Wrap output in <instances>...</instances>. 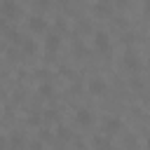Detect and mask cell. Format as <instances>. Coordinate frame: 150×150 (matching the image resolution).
I'll use <instances>...</instances> for the list:
<instances>
[{
  "label": "cell",
  "instance_id": "6da1fadb",
  "mask_svg": "<svg viewBox=\"0 0 150 150\" xmlns=\"http://www.w3.org/2000/svg\"><path fill=\"white\" fill-rule=\"evenodd\" d=\"M19 14H21V7H19L16 0H2V2H0V16H5V19H16Z\"/></svg>",
  "mask_w": 150,
  "mask_h": 150
},
{
  "label": "cell",
  "instance_id": "7a4b0ae2",
  "mask_svg": "<svg viewBox=\"0 0 150 150\" xmlns=\"http://www.w3.org/2000/svg\"><path fill=\"white\" fill-rule=\"evenodd\" d=\"M87 89H89V94H94V96H103V94L108 91V82H105L103 77H91V80L87 82Z\"/></svg>",
  "mask_w": 150,
  "mask_h": 150
},
{
  "label": "cell",
  "instance_id": "3957f363",
  "mask_svg": "<svg viewBox=\"0 0 150 150\" xmlns=\"http://www.w3.org/2000/svg\"><path fill=\"white\" fill-rule=\"evenodd\" d=\"M94 47H96L98 52H108V49H110V38H108L105 30H96V33H94Z\"/></svg>",
  "mask_w": 150,
  "mask_h": 150
},
{
  "label": "cell",
  "instance_id": "277c9868",
  "mask_svg": "<svg viewBox=\"0 0 150 150\" xmlns=\"http://www.w3.org/2000/svg\"><path fill=\"white\" fill-rule=\"evenodd\" d=\"M75 122H77L80 127H89V124L94 122V112L87 110V108H80V110L75 112Z\"/></svg>",
  "mask_w": 150,
  "mask_h": 150
},
{
  "label": "cell",
  "instance_id": "5b68a950",
  "mask_svg": "<svg viewBox=\"0 0 150 150\" xmlns=\"http://www.w3.org/2000/svg\"><path fill=\"white\" fill-rule=\"evenodd\" d=\"M120 129H122V120H120V117H105V120H103V131H105L108 136H110V134H117Z\"/></svg>",
  "mask_w": 150,
  "mask_h": 150
},
{
  "label": "cell",
  "instance_id": "8992f818",
  "mask_svg": "<svg viewBox=\"0 0 150 150\" xmlns=\"http://www.w3.org/2000/svg\"><path fill=\"white\" fill-rule=\"evenodd\" d=\"M28 28H30L33 33H42V30H47V21H45L42 16H38V14H35V16H30V19H28Z\"/></svg>",
  "mask_w": 150,
  "mask_h": 150
},
{
  "label": "cell",
  "instance_id": "52a82bcc",
  "mask_svg": "<svg viewBox=\"0 0 150 150\" xmlns=\"http://www.w3.org/2000/svg\"><path fill=\"white\" fill-rule=\"evenodd\" d=\"M124 68H127V70H134V73L141 68V61H138V56H136L134 52H127V54H124Z\"/></svg>",
  "mask_w": 150,
  "mask_h": 150
},
{
  "label": "cell",
  "instance_id": "ba28073f",
  "mask_svg": "<svg viewBox=\"0 0 150 150\" xmlns=\"http://www.w3.org/2000/svg\"><path fill=\"white\" fill-rule=\"evenodd\" d=\"M59 45H61V38H59V35H49V38L45 40V49H47L49 54H52V52H56V49H59Z\"/></svg>",
  "mask_w": 150,
  "mask_h": 150
},
{
  "label": "cell",
  "instance_id": "9c48e42d",
  "mask_svg": "<svg viewBox=\"0 0 150 150\" xmlns=\"http://www.w3.org/2000/svg\"><path fill=\"white\" fill-rule=\"evenodd\" d=\"M94 148H98V150H110V143H108L105 136H96V138H94Z\"/></svg>",
  "mask_w": 150,
  "mask_h": 150
},
{
  "label": "cell",
  "instance_id": "30bf717a",
  "mask_svg": "<svg viewBox=\"0 0 150 150\" xmlns=\"http://www.w3.org/2000/svg\"><path fill=\"white\" fill-rule=\"evenodd\" d=\"M96 12H101V14L110 12V5H108V0H98V2H96Z\"/></svg>",
  "mask_w": 150,
  "mask_h": 150
},
{
  "label": "cell",
  "instance_id": "8fae6325",
  "mask_svg": "<svg viewBox=\"0 0 150 150\" xmlns=\"http://www.w3.org/2000/svg\"><path fill=\"white\" fill-rule=\"evenodd\" d=\"M23 49H26L28 54H33V52H35V45H33V40H26V42H23Z\"/></svg>",
  "mask_w": 150,
  "mask_h": 150
},
{
  "label": "cell",
  "instance_id": "7c38bea8",
  "mask_svg": "<svg viewBox=\"0 0 150 150\" xmlns=\"http://www.w3.org/2000/svg\"><path fill=\"white\" fill-rule=\"evenodd\" d=\"M40 91H42V96H45V98H49V96H52V87H49V84H42V89H40Z\"/></svg>",
  "mask_w": 150,
  "mask_h": 150
},
{
  "label": "cell",
  "instance_id": "4fadbf2b",
  "mask_svg": "<svg viewBox=\"0 0 150 150\" xmlns=\"http://www.w3.org/2000/svg\"><path fill=\"white\" fill-rule=\"evenodd\" d=\"M40 120H42L40 115H30V117H28V124H33V127H35V124H40Z\"/></svg>",
  "mask_w": 150,
  "mask_h": 150
},
{
  "label": "cell",
  "instance_id": "5bb4252c",
  "mask_svg": "<svg viewBox=\"0 0 150 150\" xmlns=\"http://www.w3.org/2000/svg\"><path fill=\"white\" fill-rule=\"evenodd\" d=\"M35 7H40V9H47V7H49V0H35Z\"/></svg>",
  "mask_w": 150,
  "mask_h": 150
},
{
  "label": "cell",
  "instance_id": "9a60e30c",
  "mask_svg": "<svg viewBox=\"0 0 150 150\" xmlns=\"http://www.w3.org/2000/svg\"><path fill=\"white\" fill-rule=\"evenodd\" d=\"M143 12H145V14H150V0H145V5H143Z\"/></svg>",
  "mask_w": 150,
  "mask_h": 150
},
{
  "label": "cell",
  "instance_id": "2e32d148",
  "mask_svg": "<svg viewBox=\"0 0 150 150\" xmlns=\"http://www.w3.org/2000/svg\"><path fill=\"white\" fill-rule=\"evenodd\" d=\"M115 2H117L120 7H127V2H129V0H115Z\"/></svg>",
  "mask_w": 150,
  "mask_h": 150
},
{
  "label": "cell",
  "instance_id": "e0dca14e",
  "mask_svg": "<svg viewBox=\"0 0 150 150\" xmlns=\"http://www.w3.org/2000/svg\"><path fill=\"white\" fill-rule=\"evenodd\" d=\"M0 28H5V16H0Z\"/></svg>",
  "mask_w": 150,
  "mask_h": 150
},
{
  "label": "cell",
  "instance_id": "ac0fdd59",
  "mask_svg": "<svg viewBox=\"0 0 150 150\" xmlns=\"http://www.w3.org/2000/svg\"><path fill=\"white\" fill-rule=\"evenodd\" d=\"M2 148H5V138H0V150H2Z\"/></svg>",
  "mask_w": 150,
  "mask_h": 150
},
{
  "label": "cell",
  "instance_id": "d6986e66",
  "mask_svg": "<svg viewBox=\"0 0 150 150\" xmlns=\"http://www.w3.org/2000/svg\"><path fill=\"white\" fill-rule=\"evenodd\" d=\"M145 148H148V150H150V136H148V141H145Z\"/></svg>",
  "mask_w": 150,
  "mask_h": 150
},
{
  "label": "cell",
  "instance_id": "ffe728a7",
  "mask_svg": "<svg viewBox=\"0 0 150 150\" xmlns=\"http://www.w3.org/2000/svg\"><path fill=\"white\" fill-rule=\"evenodd\" d=\"M148 66H150V61H148Z\"/></svg>",
  "mask_w": 150,
  "mask_h": 150
}]
</instances>
